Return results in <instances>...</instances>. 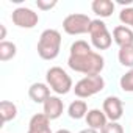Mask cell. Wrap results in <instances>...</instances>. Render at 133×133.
I'll use <instances>...</instances> for the list:
<instances>
[{"instance_id": "19", "label": "cell", "mask_w": 133, "mask_h": 133, "mask_svg": "<svg viewBox=\"0 0 133 133\" xmlns=\"http://www.w3.org/2000/svg\"><path fill=\"white\" fill-rule=\"evenodd\" d=\"M121 89L125 92H133V69H128L119 80Z\"/></svg>"}, {"instance_id": "8", "label": "cell", "mask_w": 133, "mask_h": 133, "mask_svg": "<svg viewBox=\"0 0 133 133\" xmlns=\"http://www.w3.org/2000/svg\"><path fill=\"white\" fill-rule=\"evenodd\" d=\"M102 110L103 113L107 114V117L113 122H117L122 114H124V103L119 97L116 96H108L105 100H103V105H102Z\"/></svg>"}, {"instance_id": "3", "label": "cell", "mask_w": 133, "mask_h": 133, "mask_svg": "<svg viewBox=\"0 0 133 133\" xmlns=\"http://www.w3.org/2000/svg\"><path fill=\"white\" fill-rule=\"evenodd\" d=\"M45 82H47L49 88L58 96H64L74 89L71 75L63 68H59V66H53V68H50L45 72Z\"/></svg>"}, {"instance_id": "10", "label": "cell", "mask_w": 133, "mask_h": 133, "mask_svg": "<svg viewBox=\"0 0 133 133\" xmlns=\"http://www.w3.org/2000/svg\"><path fill=\"white\" fill-rule=\"evenodd\" d=\"M86 124H88V128H94V130H102L107 124H108V117L107 114L103 113V110H99V108H92L88 111L86 114Z\"/></svg>"}, {"instance_id": "5", "label": "cell", "mask_w": 133, "mask_h": 133, "mask_svg": "<svg viewBox=\"0 0 133 133\" xmlns=\"http://www.w3.org/2000/svg\"><path fill=\"white\" fill-rule=\"evenodd\" d=\"M89 36H91V44L97 50H107L113 44V35L108 31L107 24L102 19H94L89 27Z\"/></svg>"}, {"instance_id": "23", "label": "cell", "mask_w": 133, "mask_h": 133, "mask_svg": "<svg viewBox=\"0 0 133 133\" xmlns=\"http://www.w3.org/2000/svg\"><path fill=\"white\" fill-rule=\"evenodd\" d=\"M5 38H6V28L3 24H0V39L5 41Z\"/></svg>"}, {"instance_id": "20", "label": "cell", "mask_w": 133, "mask_h": 133, "mask_svg": "<svg viewBox=\"0 0 133 133\" xmlns=\"http://www.w3.org/2000/svg\"><path fill=\"white\" fill-rule=\"evenodd\" d=\"M119 21L122 22V25H127L133 30V6L122 8L119 13Z\"/></svg>"}, {"instance_id": "21", "label": "cell", "mask_w": 133, "mask_h": 133, "mask_svg": "<svg viewBox=\"0 0 133 133\" xmlns=\"http://www.w3.org/2000/svg\"><path fill=\"white\" fill-rule=\"evenodd\" d=\"M100 133H124V128H122V125H121L119 122L110 121V122L100 130Z\"/></svg>"}, {"instance_id": "25", "label": "cell", "mask_w": 133, "mask_h": 133, "mask_svg": "<svg viewBox=\"0 0 133 133\" xmlns=\"http://www.w3.org/2000/svg\"><path fill=\"white\" fill-rule=\"evenodd\" d=\"M55 133H72L71 130H68V128H59V130H56Z\"/></svg>"}, {"instance_id": "11", "label": "cell", "mask_w": 133, "mask_h": 133, "mask_svg": "<svg viewBox=\"0 0 133 133\" xmlns=\"http://www.w3.org/2000/svg\"><path fill=\"white\" fill-rule=\"evenodd\" d=\"M113 41L119 47L133 45V30L127 25H117L113 28Z\"/></svg>"}, {"instance_id": "26", "label": "cell", "mask_w": 133, "mask_h": 133, "mask_svg": "<svg viewBox=\"0 0 133 133\" xmlns=\"http://www.w3.org/2000/svg\"><path fill=\"white\" fill-rule=\"evenodd\" d=\"M27 133H53V131L52 130H47V131H28L27 130Z\"/></svg>"}, {"instance_id": "24", "label": "cell", "mask_w": 133, "mask_h": 133, "mask_svg": "<svg viewBox=\"0 0 133 133\" xmlns=\"http://www.w3.org/2000/svg\"><path fill=\"white\" fill-rule=\"evenodd\" d=\"M78 133H99L97 130H94V128H83L82 131H78Z\"/></svg>"}, {"instance_id": "2", "label": "cell", "mask_w": 133, "mask_h": 133, "mask_svg": "<svg viewBox=\"0 0 133 133\" xmlns=\"http://www.w3.org/2000/svg\"><path fill=\"white\" fill-rule=\"evenodd\" d=\"M38 55L42 59H55L61 50V33L55 28H47L41 33L38 41Z\"/></svg>"}, {"instance_id": "7", "label": "cell", "mask_w": 133, "mask_h": 133, "mask_svg": "<svg viewBox=\"0 0 133 133\" xmlns=\"http://www.w3.org/2000/svg\"><path fill=\"white\" fill-rule=\"evenodd\" d=\"M11 21L16 27L19 28H35L39 22V16L38 13H35L31 8H27V6H19L13 11L11 14Z\"/></svg>"}, {"instance_id": "16", "label": "cell", "mask_w": 133, "mask_h": 133, "mask_svg": "<svg viewBox=\"0 0 133 133\" xmlns=\"http://www.w3.org/2000/svg\"><path fill=\"white\" fill-rule=\"evenodd\" d=\"M0 116H2V122L3 124L16 119V116H17L16 103H13L10 100H2V102H0Z\"/></svg>"}, {"instance_id": "14", "label": "cell", "mask_w": 133, "mask_h": 133, "mask_svg": "<svg viewBox=\"0 0 133 133\" xmlns=\"http://www.w3.org/2000/svg\"><path fill=\"white\" fill-rule=\"evenodd\" d=\"M47 130H52L50 119L44 113H38V114L31 116V119L28 122V131H47Z\"/></svg>"}, {"instance_id": "18", "label": "cell", "mask_w": 133, "mask_h": 133, "mask_svg": "<svg viewBox=\"0 0 133 133\" xmlns=\"http://www.w3.org/2000/svg\"><path fill=\"white\" fill-rule=\"evenodd\" d=\"M117 59L124 68L133 69V45H125V47H119L117 52Z\"/></svg>"}, {"instance_id": "15", "label": "cell", "mask_w": 133, "mask_h": 133, "mask_svg": "<svg viewBox=\"0 0 133 133\" xmlns=\"http://www.w3.org/2000/svg\"><path fill=\"white\" fill-rule=\"evenodd\" d=\"M88 111H89V110H88V103H86L85 100H74V102H71V105H69V108H68L69 117H72V119H75V121L86 117Z\"/></svg>"}, {"instance_id": "6", "label": "cell", "mask_w": 133, "mask_h": 133, "mask_svg": "<svg viewBox=\"0 0 133 133\" xmlns=\"http://www.w3.org/2000/svg\"><path fill=\"white\" fill-rule=\"evenodd\" d=\"M92 19H89L86 14L82 13H72L69 16H66L63 21V30L71 35V36H78V35H85L89 31Z\"/></svg>"}, {"instance_id": "13", "label": "cell", "mask_w": 133, "mask_h": 133, "mask_svg": "<svg viewBox=\"0 0 133 133\" xmlns=\"http://www.w3.org/2000/svg\"><path fill=\"white\" fill-rule=\"evenodd\" d=\"M114 8H116V3L111 2V0H94V2L91 3V10L100 19L110 17L114 13Z\"/></svg>"}, {"instance_id": "4", "label": "cell", "mask_w": 133, "mask_h": 133, "mask_svg": "<svg viewBox=\"0 0 133 133\" xmlns=\"http://www.w3.org/2000/svg\"><path fill=\"white\" fill-rule=\"evenodd\" d=\"M103 88H105V80L100 74L99 75H85L83 78H80L75 83L74 92L80 99H88V97H92V96L99 94L100 91H103Z\"/></svg>"}, {"instance_id": "22", "label": "cell", "mask_w": 133, "mask_h": 133, "mask_svg": "<svg viewBox=\"0 0 133 133\" xmlns=\"http://www.w3.org/2000/svg\"><path fill=\"white\" fill-rule=\"evenodd\" d=\"M36 6H38L39 10H42V11H49V10H52V8H55V6H56V0H52V2H44V0H38V2H36Z\"/></svg>"}, {"instance_id": "9", "label": "cell", "mask_w": 133, "mask_h": 133, "mask_svg": "<svg viewBox=\"0 0 133 133\" xmlns=\"http://www.w3.org/2000/svg\"><path fill=\"white\" fill-rule=\"evenodd\" d=\"M42 108H44V114L50 119V121H55L58 119L63 111H64V103L63 100L58 97V96H50L44 103H42Z\"/></svg>"}, {"instance_id": "17", "label": "cell", "mask_w": 133, "mask_h": 133, "mask_svg": "<svg viewBox=\"0 0 133 133\" xmlns=\"http://www.w3.org/2000/svg\"><path fill=\"white\" fill-rule=\"evenodd\" d=\"M17 53V47L14 42H10V41H2L0 42V61L2 63H6L10 59H13Z\"/></svg>"}, {"instance_id": "1", "label": "cell", "mask_w": 133, "mask_h": 133, "mask_svg": "<svg viewBox=\"0 0 133 133\" xmlns=\"http://www.w3.org/2000/svg\"><path fill=\"white\" fill-rule=\"evenodd\" d=\"M68 66L85 75H99L105 68V59L100 53L94 52L86 41L78 39L71 45Z\"/></svg>"}, {"instance_id": "12", "label": "cell", "mask_w": 133, "mask_h": 133, "mask_svg": "<svg viewBox=\"0 0 133 133\" xmlns=\"http://www.w3.org/2000/svg\"><path fill=\"white\" fill-rule=\"evenodd\" d=\"M28 96L35 103H44L49 97H50V88L47 83H33L28 88Z\"/></svg>"}]
</instances>
